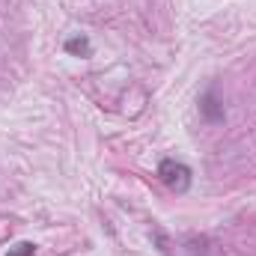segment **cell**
<instances>
[{
	"label": "cell",
	"instance_id": "6da1fadb",
	"mask_svg": "<svg viewBox=\"0 0 256 256\" xmlns=\"http://www.w3.org/2000/svg\"><path fill=\"white\" fill-rule=\"evenodd\" d=\"M158 179H161L170 191L185 194L191 188V167L182 164V161H176V158H164V161L158 164Z\"/></svg>",
	"mask_w": 256,
	"mask_h": 256
},
{
	"label": "cell",
	"instance_id": "7a4b0ae2",
	"mask_svg": "<svg viewBox=\"0 0 256 256\" xmlns=\"http://www.w3.org/2000/svg\"><path fill=\"white\" fill-rule=\"evenodd\" d=\"M200 114H202L206 122H224V104L218 102L214 92H206L200 98Z\"/></svg>",
	"mask_w": 256,
	"mask_h": 256
},
{
	"label": "cell",
	"instance_id": "3957f363",
	"mask_svg": "<svg viewBox=\"0 0 256 256\" xmlns=\"http://www.w3.org/2000/svg\"><path fill=\"white\" fill-rule=\"evenodd\" d=\"M66 51L74 54V57H90L92 54V45H90L86 36H72V39H66Z\"/></svg>",
	"mask_w": 256,
	"mask_h": 256
},
{
	"label": "cell",
	"instance_id": "277c9868",
	"mask_svg": "<svg viewBox=\"0 0 256 256\" xmlns=\"http://www.w3.org/2000/svg\"><path fill=\"white\" fill-rule=\"evenodd\" d=\"M33 250H36V244H30V242H21V244H15V248H12L6 256H33Z\"/></svg>",
	"mask_w": 256,
	"mask_h": 256
}]
</instances>
